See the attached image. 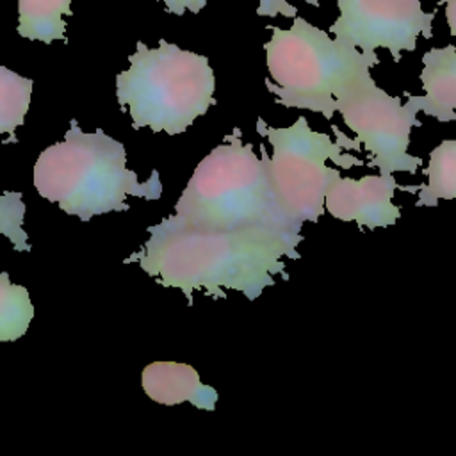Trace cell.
<instances>
[{
  "label": "cell",
  "mask_w": 456,
  "mask_h": 456,
  "mask_svg": "<svg viewBox=\"0 0 456 456\" xmlns=\"http://www.w3.org/2000/svg\"><path fill=\"white\" fill-rule=\"evenodd\" d=\"M34 187L59 203L68 216L89 221L107 212H126V196L159 200L162 183L153 169L146 182L126 167L123 142L107 135L103 128L93 134L80 130L77 119L69 121L64 141L45 148L34 164Z\"/></svg>",
  "instance_id": "cell-2"
},
{
  "label": "cell",
  "mask_w": 456,
  "mask_h": 456,
  "mask_svg": "<svg viewBox=\"0 0 456 456\" xmlns=\"http://www.w3.org/2000/svg\"><path fill=\"white\" fill-rule=\"evenodd\" d=\"M25 203L18 191H7L0 196V235H5L16 251H30L28 235L23 230Z\"/></svg>",
  "instance_id": "cell-16"
},
{
  "label": "cell",
  "mask_w": 456,
  "mask_h": 456,
  "mask_svg": "<svg viewBox=\"0 0 456 456\" xmlns=\"http://www.w3.org/2000/svg\"><path fill=\"white\" fill-rule=\"evenodd\" d=\"M445 5L444 12H445V21L449 27L451 36L456 37V0H440V5Z\"/></svg>",
  "instance_id": "cell-19"
},
{
  "label": "cell",
  "mask_w": 456,
  "mask_h": 456,
  "mask_svg": "<svg viewBox=\"0 0 456 456\" xmlns=\"http://www.w3.org/2000/svg\"><path fill=\"white\" fill-rule=\"evenodd\" d=\"M32 319L34 306L28 290L23 285L11 283L7 273H0V342L21 338Z\"/></svg>",
  "instance_id": "cell-15"
},
{
  "label": "cell",
  "mask_w": 456,
  "mask_h": 456,
  "mask_svg": "<svg viewBox=\"0 0 456 456\" xmlns=\"http://www.w3.org/2000/svg\"><path fill=\"white\" fill-rule=\"evenodd\" d=\"M337 9L333 37L367 53L385 48L395 62L417 48L420 36L433 37L435 12H426L420 0H337Z\"/></svg>",
  "instance_id": "cell-8"
},
{
  "label": "cell",
  "mask_w": 456,
  "mask_h": 456,
  "mask_svg": "<svg viewBox=\"0 0 456 456\" xmlns=\"http://www.w3.org/2000/svg\"><path fill=\"white\" fill-rule=\"evenodd\" d=\"M424 175L428 183L417 189V207H436L440 200H456V139H445L431 150Z\"/></svg>",
  "instance_id": "cell-13"
},
{
  "label": "cell",
  "mask_w": 456,
  "mask_h": 456,
  "mask_svg": "<svg viewBox=\"0 0 456 456\" xmlns=\"http://www.w3.org/2000/svg\"><path fill=\"white\" fill-rule=\"evenodd\" d=\"M141 383L144 394L166 406L191 403L200 410L214 411L217 392L203 385L200 374L192 365L178 362H153L142 369Z\"/></svg>",
  "instance_id": "cell-10"
},
{
  "label": "cell",
  "mask_w": 456,
  "mask_h": 456,
  "mask_svg": "<svg viewBox=\"0 0 456 456\" xmlns=\"http://www.w3.org/2000/svg\"><path fill=\"white\" fill-rule=\"evenodd\" d=\"M301 2L319 7V0H301ZM256 14L269 16V18L278 16V14H281L285 18H294V16H297V9L292 4H289L287 0H258Z\"/></svg>",
  "instance_id": "cell-17"
},
{
  "label": "cell",
  "mask_w": 456,
  "mask_h": 456,
  "mask_svg": "<svg viewBox=\"0 0 456 456\" xmlns=\"http://www.w3.org/2000/svg\"><path fill=\"white\" fill-rule=\"evenodd\" d=\"M271 39L264 45L269 78L267 89L276 103L305 109L331 119L337 96L349 86L370 77L379 64L376 52L367 53L312 25L301 16L289 28L269 27Z\"/></svg>",
  "instance_id": "cell-4"
},
{
  "label": "cell",
  "mask_w": 456,
  "mask_h": 456,
  "mask_svg": "<svg viewBox=\"0 0 456 456\" xmlns=\"http://www.w3.org/2000/svg\"><path fill=\"white\" fill-rule=\"evenodd\" d=\"M401 103L397 96L381 89L372 77L362 78L337 96V110L346 126L354 132V142L369 151V167H378L383 175L395 171L417 173L420 157L408 153L410 134L422 123L417 114L422 110L417 94H404Z\"/></svg>",
  "instance_id": "cell-7"
},
{
  "label": "cell",
  "mask_w": 456,
  "mask_h": 456,
  "mask_svg": "<svg viewBox=\"0 0 456 456\" xmlns=\"http://www.w3.org/2000/svg\"><path fill=\"white\" fill-rule=\"evenodd\" d=\"M32 86L30 78L0 66V135L7 134V142H18L14 130L25 121Z\"/></svg>",
  "instance_id": "cell-14"
},
{
  "label": "cell",
  "mask_w": 456,
  "mask_h": 456,
  "mask_svg": "<svg viewBox=\"0 0 456 456\" xmlns=\"http://www.w3.org/2000/svg\"><path fill=\"white\" fill-rule=\"evenodd\" d=\"M256 132L265 135L273 146V155H267L264 144L260 146L262 160L280 208L296 226H303L305 221L317 223L326 212V191L340 176L337 167L326 164L328 160L342 169L365 164L344 153V146L331 141L328 134L312 130L305 116L287 128L269 126L258 118Z\"/></svg>",
  "instance_id": "cell-6"
},
{
  "label": "cell",
  "mask_w": 456,
  "mask_h": 456,
  "mask_svg": "<svg viewBox=\"0 0 456 456\" xmlns=\"http://www.w3.org/2000/svg\"><path fill=\"white\" fill-rule=\"evenodd\" d=\"M130 68L116 77V98L126 107L132 128L176 135L216 103L214 71L205 55L164 39L157 48L137 43Z\"/></svg>",
  "instance_id": "cell-5"
},
{
  "label": "cell",
  "mask_w": 456,
  "mask_h": 456,
  "mask_svg": "<svg viewBox=\"0 0 456 456\" xmlns=\"http://www.w3.org/2000/svg\"><path fill=\"white\" fill-rule=\"evenodd\" d=\"M175 212L166 221L187 228H267L301 235V226L280 208L262 157L251 142H242L239 128L196 166Z\"/></svg>",
  "instance_id": "cell-3"
},
{
  "label": "cell",
  "mask_w": 456,
  "mask_h": 456,
  "mask_svg": "<svg viewBox=\"0 0 456 456\" xmlns=\"http://www.w3.org/2000/svg\"><path fill=\"white\" fill-rule=\"evenodd\" d=\"M164 2V7L167 12L171 14H183L185 11H191V12H200L208 0H162Z\"/></svg>",
  "instance_id": "cell-18"
},
{
  "label": "cell",
  "mask_w": 456,
  "mask_h": 456,
  "mask_svg": "<svg viewBox=\"0 0 456 456\" xmlns=\"http://www.w3.org/2000/svg\"><path fill=\"white\" fill-rule=\"evenodd\" d=\"M146 230L150 239L125 264L137 260L160 285L180 289L189 306L194 290L226 299L224 289H233L255 301L265 287L276 283L274 274L289 280L281 256H301L297 246L303 235L278 230H201L166 219Z\"/></svg>",
  "instance_id": "cell-1"
},
{
  "label": "cell",
  "mask_w": 456,
  "mask_h": 456,
  "mask_svg": "<svg viewBox=\"0 0 456 456\" xmlns=\"http://www.w3.org/2000/svg\"><path fill=\"white\" fill-rule=\"evenodd\" d=\"M420 109L442 123L456 121V48L445 45L422 55Z\"/></svg>",
  "instance_id": "cell-11"
},
{
  "label": "cell",
  "mask_w": 456,
  "mask_h": 456,
  "mask_svg": "<svg viewBox=\"0 0 456 456\" xmlns=\"http://www.w3.org/2000/svg\"><path fill=\"white\" fill-rule=\"evenodd\" d=\"M397 182L394 175H369L358 180L338 176L326 191L324 208L340 221L376 230L392 226L401 217V208L392 203Z\"/></svg>",
  "instance_id": "cell-9"
},
{
  "label": "cell",
  "mask_w": 456,
  "mask_h": 456,
  "mask_svg": "<svg viewBox=\"0 0 456 456\" xmlns=\"http://www.w3.org/2000/svg\"><path fill=\"white\" fill-rule=\"evenodd\" d=\"M71 14V0H18V34L25 39L66 41L64 16Z\"/></svg>",
  "instance_id": "cell-12"
}]
</instances>
